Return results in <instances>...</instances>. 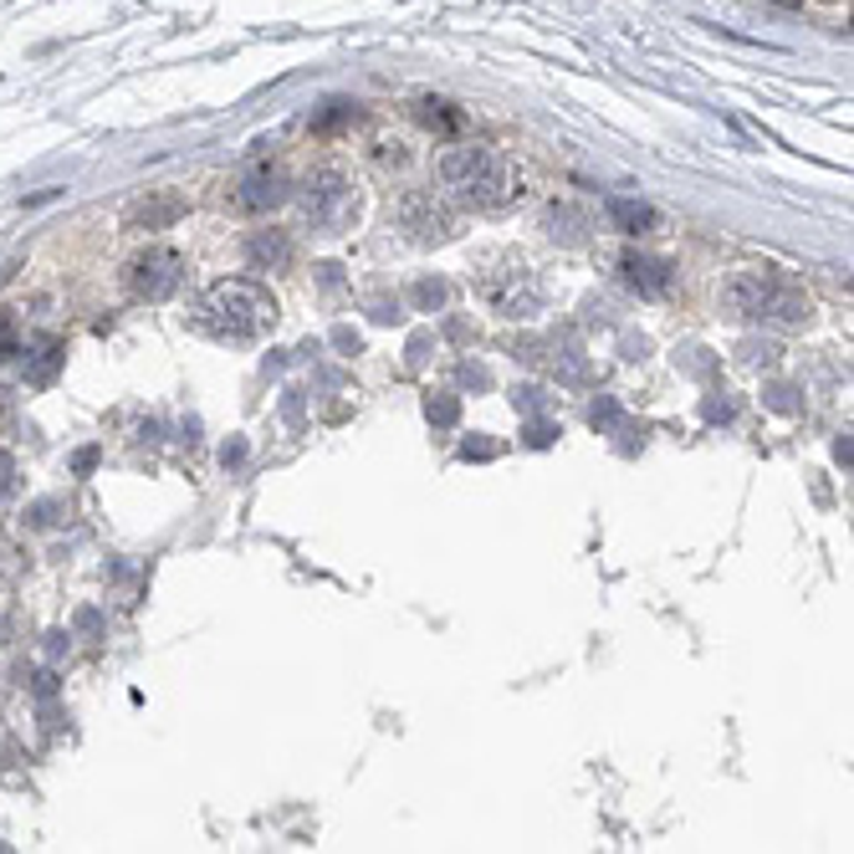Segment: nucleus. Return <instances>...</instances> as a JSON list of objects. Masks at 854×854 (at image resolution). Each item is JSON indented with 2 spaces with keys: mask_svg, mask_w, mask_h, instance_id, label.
Listing matches in <instances>:
<instances>
[{
  "mask_svg": "<svg viewBox=\"0 0 854 854\" xmlns=\"http://www.w3.org/2000/svg\"><path fill=\"white\" fill-rule=\"evenodd\" d=\"M400 220H404V226H410L420 240H445V236H455V215H451V205H441L435 195H425V189L404 195Z\"/></svg>",
  "mask_w": 854,
  "mask_h": 854,
  "instance_id": "8",
  "label": "nucleus"
},
{
  "mask_svg": "<svg viewBox=\"0 0 854 854\" xmlns=\"http://www.w3.org/2000/svg\"><path fill=\"white\" fill-rule=\"evenodd\" d=\"M16 348H21V328H16V318H11V312H0V363L11 359Z\"/></svg>",
  "mask_w": 854,
  "mask_h": 854,
  "instance_id": "16",
  "label": "nucleus"
},
{
  "mask_svg": "<svg viewBox=\"0 0 854 854\" xmlns=\"http://www.w3.org/2000/svg\"><path fill=\"white\" fill-rule=\"evenodd\" d=\"M287 174L277 169V164H251V169L240 174L236 185H230L226 205L236 215H261V210H277L281 200H287Z\"/></svg>",
  "mask_w": 854,
  "mask_h": 854,
  "instance_id": "4",
  "label": "nucleus"
},
{
  "mask_svg": "<svg viewBox=\"0 0 854 854\" xmlns=\"http://www.w3.org/2000/svg\"><path fill=\"white\" fill-rule=\"evenodd\" d=\"M414 119L425 123L430 134H441V138H455L461 128H466V113L455 103H441V97H425V103L414 107Z\"/></svg>",
  "mask_w": 854,
  "mask_h": 854,
  "instance_id": "14",
  "label": "nucleus"
},
{
  "mask_svg": "<svg viewBox=\"0 0 854 854\" xmlns=\"http://www.w3.org/2000/svg\"><path fill=\"white\" fill-rule=\"evenodd\" d=\"M481 292H486V302H492L496 312H507V318H533V312L543 308V287L533 281L527 267L492 271V277L481 281Z\"/></svg>",
  "mask_w": 854,
  "mask_h": 854,
  "instance_id": "5",
  "label": "nucleus"
},
{
  "mask_svg": "<svg viewBox=\"0 0 854 854\" xmlns=\"http://www.w3.org/2000/svg\"><path fill=\"white\" fill-rule=\"evenodd\" d=\"M205 322H210L220 338H261L277 322V302H271L267 287H256L246 277H230V281H215L210 297H205Z\"/></svg>",
  "mask_w": 854,
  "mask_h": 854,
  "instance_id": "1",
  "label": "nucleus"
},
{
  "mask_svg": "<svg viewBox=\"0 0 854 854\" xmlns=\"http://www.w3.org/2000/svg\"><path fill=\"white\" fill-rule=\"evenodd\" d=\"M11 481V455H0V486Z\"/></svg>",
  "mask_w": 854,
  "mask_h": 854,
  "instance_id": "22",
  "label": "nucleus"
},
{
  "mask_svg": "<svg viewBox=\"0 0 854 854\" xmlns=\"http://www.w3.org/2000/svg\"><path fill=\"white\" fill-rule=\"evenodd\" d=\"M773 6H783V11H799L803 0H773Z\"/></svg>",
  "mask_w": 854,
  "mask_h": 854,
  "instance_id": "23",
  "label": "nucleus"
},
{
  "mask_svg": "<svg viewBox=\"0 0 854 854\" xmlns=\"http://www.w3.org/2000/svg\"><path fill=\"white\" fill-rule=\"evenodd\" d=\"M302 210H308V220L318 230L338 236V230L353 226V215H359V195H353V185H348L343 174L322 169V174H312L308 185H302Z\"/></svg>",
  "mask_w": 854,
  "mask_h": 854,
  "instance_id": "2",
  "label": "nucleus"
},
{
  "mask_svg": "<svg viewBox=\"0 0 854 854\" xmlns=\"http://www.w3.org/2000/svg\"><path fill=\"white\" fill-rule=\"evenodd\" d=\"M179 277H185V256L169 251V246H148L128 261V292L144 297V302H164L179 287Z\"/></svg>",
  "mask_w": 854,
  "mask_h": 854,
  "instance_id": "3",
  "label": "nucleus"
},
{
  "mask_svg": "<svg viewBox=\"0 0 854 854\" xmlns=\"http://www.w3.org/2000/svg\"><path fill=\"white\" fill-rule=\"evenodd\" d=\"M348 119H353V107L348 103H328V113L318 119V128H338V123H348Z\"/></svg>",
  "mask_w": 854,
  "mask_h": 854,
  "instance_id": "19",
  "label": "nucleus"
},
{
  "mask_svg": "<svg viewBox=\"0 0 854 854\" xmlns=\"http://www.w3.org/2000/svg\"><path fill=\"white\" fill-rule=\"evenodd\" d=\"M414 297H420V308H441V302H445V281H420V287H414Z\"/></svg>",
  "mask_w": 854,
  "mask_h": 854,
  "instance_id": "18",
  "label": "nucleus"
},
{
  "mask_svg": "<svg viewBox=\"0 0 854 854\" xmlns=\"http://www.w3.org/2000/svg\"><path fill=\"white\" fill-rule=\"evenodd\" d=\"M461 455H466V461H476V455L486 461V455H496V445H486V441H466V445H461Z\"/></svg>",
  "mask_w": 854,
  "mask_h": 854,
  "instance_id": "21",
  "label": "nucleus"
},
{
  "mask_svg": "<svg viewBox=\"0 0 854 854\" xmlns=\"http://www.w3.org/2000/svg\"><path fill=\"white\" fill-rule=\"evenodd\" d=\"M773 287H778L773 267H742L727 277V287H721V308L742 312V318H762V302L773 297Z\"/></svg>",
  "mask_w": 854,
  "mask_h": 854,
  "instance_id": "6",
  "label": "nucleus"
},
{
  "mask_svg": "<svg viewBox=\"0 0 854 854\" xmlns=\"http://www.w3.org/2000/svg\"><path fill=\"white\" fill-rule=\"evenodd\" d=\"M619 271H625V281H629V287H635L640 297H660V292H670V267L660 261V256L625 251V256H619Z\"/></svg>",
  "mask_w": 854,
  "mask_h": 854,
  "instance_id": "9",
  "label": "nucleus"
},
{
  "mask_svg": "<svg viewBox=\"0 0 854 854\" xmlns=\"http://www.w3.org/2000/svg\"><path fill=\"white\" fill-rule=\"evenodd\" d=\"M588 230H594V220H588L578 205H568V200L547 205V236L553 240H563V246H584Z\"/></svg>",
  "mask_w": 854,
  "mask_h": 854,
  "instance_id": "10",
  "label": "nucleus"
},
{
  "mask_svg": "<svg viewBox=\"0 0 854 854\" xmlns=\"http://www.w3.org/2000/svg\"><path fill=\"white\" fill-rule=\"evenodd\" d=\"M809 312H814V302H809L799 287H783V281H778L773 297L762 302V318L783 322V328H799V322H809Z\"/></svg>",
  "mask_w": 854,
  "mask_h": 854,
  "instance_id": "11",
  "label": "nucleus"
},
{
  "mask_svg": "<svg viewBox=\"0 0 854 854\" xmlns=\"http://www.w3.org/2000/svg\"><path fill=\"white\" fill-rule=\"evenodd\" d=\"M404 160H410V154H404L400 138H394V144L384 138V144H379V164H404Z\"/></svg>",
  "mask_w": 854,
  "mask_h": 854,
  "instance_id": "20",
  "label": "nucleus"
},
{
  "mask_svg": "<svg viewBox=\"0 0 854 854\" xmlns=\"http://www.w3.org/2000/svg\"><path fill=\"white\" fill-rule=\"evenodd\" d=\"M62 359H68V353H62V338H37V348H31V359H27V384H52L56 379V369H62Z\"/></svg>",
  "mask_w": 854,
  "mask_h": 854,
  "instance_id": "12",
  "label": "nucleus"
},
{
  "mask_svg": "<svg viewBox=\"0 0 854 854\" xmlns=\"http://www.w3.org/2000/svg\"><path fill=\"white\" fill-rule=\"evenodd\" d=\"M189 215V200L179 189H148L144 200H134L123 210V226L128 230H169L174 220H185Z\"/></svg>",
  "mask_w": 854,
  "mask_h": 854,
  "instance_id": "7",
  "label": "nucleus"
},
{
  "mask_svg": "<svg viewBox=\"0 0 854 854\" xmlns=\"http://www.w3.org/2000/svg\"><path fill=\"white\" fill-rule=\"evenodd\" d=\"M0 414H6V394H0Z\"/></svg>",
  "mask_w": 854,
  "mask_h": 854,
  "instance_id": "24",
  "label": "nucleus"
},
{
  "mask_svg": "<svg viewBox=\"0 0 854 854\" xmlns=\"http://www.w3.org/2000/svg\"><path fill=\"white\" fill-rule=\"evenodd\" d=\"M430 420H435V425H455V420H461V404H455L451 394H441V400H430Z\"/></svg>",
  "mask_w": 854,
  "mask_h": 854,
  "instance_id": "17",
  "label": "nucleus"
},
{
  "mask_svg": "<svg viewBox=\"0 0 854 854\" xmlns=\"http://www.w3.org/2000/svg\"><path fill=\"white\" fill-rule=\"evenodd\" d=\"M246 256H251L256 267L281 271L287 261H292V240H287V230H256L251 246H246Z\"/></svg>",
  "mask_w": 854,
  "mask_h": 854,
  "instance_id": "13",
  "label": "nucleus"
},
{
  "mask_svg": "<svg viewBox=\"0 0 854 854\" xmlns=\"http://www.w3.org/2000/svg\"><path fill=\"white\" fill-rule=\"evenodd\" d=\"M609 220H615L625 236H645V230H655V210L645 200H635V195H615V200H609Z\"/></svg>",
  "mask_w": 854,
  "mask_h": 854,
  "instance_id": "15",
  "label": "nucleus"
}]
</instances>
